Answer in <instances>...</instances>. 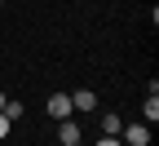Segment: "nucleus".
<instances>
[{"mask_svg": "<svg viewBox=\"0 0 159 146\" xmlns=\"http://www.w3.org/2000/svg\"><path fill=\"white\" fill-rule=\"evenodd\" d=\"M57 142L62 146H80V124L66 115V120H57Z\"/></svg>", "mask_w": 159, "mask_h": 146, "instance_id": "7ed1b4c3", "label": "nucleus"}, {"mask_svg": "<svg viewBox=\"0 0 159 146\" xmlns=\"http://www.w3.org/2000/svg\"><path fill=\"white\" fill-rule=\"evenodd\" d=\"M142 115H146V124H155V120H159V97H155V93L146 97V106H142Z\"/></svg>", "mask_w": 159, "mask_h": 146, "instance_id": "423d86ee", "label": "nucleus"}, {"mask_svg": "<svg viewBox=\"0 0 159 146\" xmlns=\"http://www.w3.org/2000/svg\"><path fill=\"white\" fill-rule=\"evenodd\" d=\"M71 106H75V111H93V106H97V93H93V89L71 93Z\"/></svg>", "mask_w": 159, "mask_h": 146, "instance_id": "20e7f679", "label": "nucleus"}, {"mask_svg": "<svg viewBox=\"0 0 159 146\" xmlns=\"http://www.w3.org/2000/svg\"><path fill=\"white\" fill-rule=\"evenodd\" d=\"M5 102H9V97H5V93H0V111H5Z\"/></svg>", "mask_w": 159, "mask_h": 146, "instance_id": "9d476101", "label": "nucleus"}, {"mask_svg": "<svg viewBox=\"0 0 159 146\" xmlns=\"http://www.w3.org/2000/svg\"><path fill=\"white\" fill-rule=\"evenodd\" d=\"M97 146H124V142H119V137H106V142H97Z\"/></svg>", "mask_w": 159, "mask_h": 146, "instance_id": "1a4fd4ad", "label": "nucleus"}, {"mask_svg": "<svg viewBox=\"0 0 159 146\" xmlns=\"http://www.w3.org/2000/svg\"><path fill=\"white\" fill-rule=\"evenodd\" d=\"M44 111H49L53 120H66V115L75 111V106H71V93H53V97H49V106H44Z\"/></svg>", "mask_w": 159, "mask_h": 146, "instance_id": "f03ea898", "label": "nucleus"}, {"mask_svg": "<svg viewBox=\"0 0 159 146\" xmlns=\"http://www.w3.org/2000/svg\"><path fill=\"white\" fill-rule=\"evenodd\" d=\"M119 137H124L128 146H150V129H146V124H124Z\"/></svg>", "mask_w": 159, "mask_h": 146, "instance_id": "f257e3e1", "label": "nucleus"}, {"mask_svg": "<svg viewBox=\"0 0 159 146\" xmlns=\"http://www.w3.org/2000/svg\"><path fill=\"white\" fill-rule=\"evenodd\" d=\"M119 129H124L119 115H102V133H106V137H119Z\"/></svg>", "mask_w": 159, "mask_h": 146, "instance_id": "39448f33", "label": "nucleus"}, {"mask_svg": "<svg viewBox=\"0 0 159 146\" xmlns=\"http://www.w3.org/2000/svg\"><path fill=\"white\" fill-rule=\"evenodd\" d=\"M0 137H9V115L0 111Z\"/></svg>", "mask_w": 159, "mask_h": 146, "instance_id": "6e6552de", "label": "nucleus"}, {"mask_svg": "<svg viewBox=\"0 0 159 146\" xmlns=\"http://www.w3.org/2000/svg\"><path fill=\"white\" fill-rule=\"evenodd\" d=\"M5 115H9V124H13L18 115H22V102H5Z\"/></svg>", "mask_w": 159, "mask_h": 146, "instance_id": "0eeeda50", "label": "nucleus"}]
</instances>
